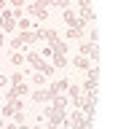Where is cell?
Segmentation results:
<instances>
[{"mask_svg": "<svg viewBox=\"0 0 134 129\" xmlns=\"http://www.w3.org/2000/svg\"><path fill=\"white\" fill-rule=\"evenodd\" d=\"M78 6H91V0H78Z\"/></svg>", "mask_w": 134, "mask_h": 129, "instance_id": "cell-25", "label": "cell"}, {"mask_svg": "<svg viewBox=\"0 0 134 129\" xmlns=\"http://www.w3.org/2000/svg\"><path fill=\"white\" fill-rule=\"evenodd\" d=\"M3 40H5V38H3V32H0V49H3Z\"/></svg>", "mask_w": 134, "mask_h": 129, "instance_id": "cell-27", "label": "cell"}, {"mask_svg": "<svg viewBox=\"0 0 134 129\" xmlns=\"http://www.w3.org/2000/svg\"><path fill=\"white\" fill-rule=\"evenodd\" d=\"M16 30V19H14V11L3 8L0 11V32H14Z\"/></svg>", "mask_w": 134, "mask_h": 129, "instance_id": "cell-5", "label": "cell"}, {"mask_svg": "<svg viewBox=\"0 0 134 129\" xmlns=\"http://www.w3.org/2000/svg\"><path fill=\"white\" fill-rule=\"evenodd\" d=\"M30 129H43V126H40V124H35V126H30Z\"/></svg>", "mask_w": 134, "mask_h": 129, "instance_id": "cell-30", "label": "cell"}, {"mask_svg": "<svg viewBox=\"0 0 134 129\" xmlns=\"http://www.w3.org/2000/svg\"><path fill=\"white\" fill-rule=\"evenodd\" d=\"M27 14H30V16H35L38 22H48V6L43 3V0H35V3H30V6H27Z\"/></svg>", "mask_w": 134, "mask_h": 129, "instance_id": "cell-4", "label": "cell"}, {"mask_svg": "<svg viewBox=\"0 0 134 129\" xmlns=\"http://www.w3.org/2000/svg\"><path fill=\"white\" fill-rule=\"evenodd\" d=\"M30 43H38L35 30H27V32H19V35H14V40H11V49L19 51V49H27Z\"/></svg>", "mask_w": 134, "mask_h": 129, "instance_id": "cell-3", "label": "cell"}, {"mask_svg": "<svg viewBox=\"0 0 134 129\" xmlns=\"http://www.w3.org/2000/svg\"><path fill=\"white\" fill-rule=\"evenodd\" d=\"M72 67H78V70H88V67H91V59L83 57V54H78V57H72Z\"/></svg>", "mask_w": 134, "mask_h": 129, "instance_id": "cell-10", "label": "cell"}, {"mask_svg": "<svg viewBox=\"0 0 134 129\" xmlns=\"http://www.w3.org/2000/svg\"><path fill=\"white\" fill-rule=\"evenodd\" d=\"M3 8H5V0H0V11H3Z\"/></svg>", "mask_w": 134, "mask_h": 129, "instance_id": "cell-29", "label": "cell"}, {"mask_svg": "<svg viewBox=\"0 0 134 129\" xmlns=\"http://www.w3.org/2000/svg\"><path fill=\"white\" fill-rule=\"evenodd\" d=\"M5 83H8V78H5L3 73H0V86H5Z\"/></svg>", "mask_w": 134, "mask_h": 129, "instance_id": "cell-24", "label": "cell"}, {"mask_svg": "<svg viewBox=\"0 0 134 129\" xmlns=\"http://www.w3.org/2000/svg\"><path fill=\"white\" fill-rule=\"evenodd\" d=\"M64 129H72V126H64Z\"/></svg>", "mask_w": 134, "mask_h": 129, "instance_id": "cell-31", "label": "cell"}, {"mask_svg": "<svg viewBox=\"0 0 134 129\" xmlns=\"http://www.w3.org/2000/svg\"><path fill=\"white\" fill-rule=\"evenodd\" d=\"M16 110H24V105H21V100H5V105L0 108V116H5V118H11Z\"/></svg>", "mask_w": 134, "mask_h": 129, "instance_id": "cell-6", "label": "cell"}, {"mask_svg": "<svg viewBox=\"0 0 134 129\" xmlns=\"http://www.w3.org/2000/svg\"><path fill=\"white\" fill-rule=\"evenodd\" d=\"M32 83H35V86H43V83H46V75H43V73H32V78H30Z\"/></svg>", "mask_w": 134, "mask_h": 129, "instance_id": "cell-20", "label": "cell"}, {"mask_svg": "<svg viewBox=\"0 0 134 129\" xmlns=\"http://www.w3.org/2000/svg\"><path fill=\"white\" fill-rule=\"evenodd\" d=\"M11 6H14V8H21V6H24V0H11Z\"/></svg>", "mask_w": 134, "mask_h": 129, "instance_id": "cell-23", "label": "cell"}, {"mask_svg": "<svg viewBox=\"0 0 134 129\" xmlns=\"http://www.w3.org/2000/svg\"><path fill=\"white\" fill-rule=\"evenodd\" d=\"M16 27H19V32H27V30H32V22L21 16V19H16Z\"/></svg>", "mask_w": 134, "mask_h": 129, "instance_id": "cell-17", "label": "cell"}, {"mask_svg": "<svg viewBox=\"0 0 134 129\" xmlns=\"http://www.w3.org/2000/svg\"><path fill=\"white\" fill-rule=\"evenodd\" d=\"M64 116H67V110L64 108H57V105H51V108L43 110V118H48V129H59V124L64 121Z\"/></svg>", "mask_w": 134, "mask_h": 129, "instance_id": "cell-2", "label": "cell"}, {"mask_svg": "<svg viewBox=\"0 0 134 129\" xmlns=\"http://www.w3.org/2000/svg\"><path fill=\"white\" fill-rule=\"evenodd\" d=\"M67 86H70V81H67V78H59L57 83L46 86V92H48V97L54 100V97H59V94H64V92H67Z\"/></svg>", "mask_w": 134, "mask_h": 129, "instance_id": "cell-7", "label": "cell"}, {"mask_svg": "<svg viewBox=\"0 0 134 129\" xmlns=\"http://www.w3.org/2000/svg\"><path fill=\"white\" fill-rule=\"evenodd\" d=\"M48 49H51L54 54H67V49H70V43H64V40L59 38V40H54V43H51Z\"/></svg>", "mask_w": 134, "mask_h": 129, "instance_id": "cell-13", "label": "cell"}, {"mask_svg": "<svg viewBox=\"0 0 134 129\" xmlns=\"http://www.w3.org/2000/svg\"><path fill=\"white\" fill-rule=\"evenodd\" d=\"M24 62H27L35 73H43L46 78H51V75H54V64H51V62H46L38 51H27V54H24Z\"/></svg>", "mask_w": 134, "mask_h": 129, "instance_id": "cell-1", "label": "cell"}, {"mask_svg": "<svg viewBox=\"0 0 134 129\" xmlns=\"http://www.w3.org/2000/svg\"><path fill=\"white\" fill-rule=\"evenodd\" d=\"M30 97H32V102H35V105H40V102H51V97H48L46 89H35Z\"/></svg>", "mask_w": 134, "mask_h": 129, "instance_id": "cell-11", "label": "cell"}, {"mask_svg": "<svg viewBox=\"0 0 134 129\" xmlns=\"http://www.w3.org/2000/svg\"><path fill=\"white\" fill-rule=\"evenodd\" d=\"M78 19H81L83 24L94 22V11H91V6H81V14H78Z\"/></svg>", "mask_w": 134, "mask_h": 129, "instance_id": "cell-12", "label": "cell"}, {"mask_svg": "<svg viewBox=\"0 0 134 129\" xmlns=\"http://www.w3.org/2000/svg\"><path fill=\"white\" fill-rule=\"evenodd\" d=\"M86 27H67V40H81Z\"/></svg>", "mask_w": 134, "mask_h": 129, "instance_id": "cell-15", "label": "cell"}, {"mask_svg": "<svg viewBox=\"0 0 134 129\" xmlns=\"http://www.w3.org/2000/svg\"><path fill=\"white\" fill-rule=\"evenodd\" d=\"M21 81H24V73H19V70L8 78V83H11V86H16V83H21Z\"/></svg>", "mask_w": 134, "mask_h": 129, "instance_id": "cell-19", "label": "cell"}, {"mask_svg": "<svg viewBox=\"0 0 134 129\" xmlns=\"http://www.w3.org/2000/svg\"><path fill=\"white\" fill-rule=\"evenodd\" d=\"M3 126H5V121H3V116H0V129H3Z\"/></svg>", "mask_w": 134, "mask_h": 129, "instance_id": "cell-28", "label": "cell"}, {"mask_svg": "<svg viewBox=\"0 0 134 129\" xmlns=\"http://www.w3.org/2000/svg\"><path fill=\"white\" fill-rule=\"evenodd\" d=\"M11 118H14V124L19 126V124H24V118H27V116H24V110H16V113L11 116Z\"/></svg>", "mask_w": 134, "mask_h": 129, "instance_id": "cell-21", "label": "cell"}, {"mask_svg": "<svg viewBox=\"0 0 134 129\" xmlns=\"http://www.w3.org/2000/svg\"><path fill=\"white\" fill-rule=\"evenodd\" d=\"M78 129H94V118H83V121H81V126H78Z\"/></svg>", "mask_w": 134, "mask_h": 129, "instance_id": "cell-22", "label": "cell"}, {"mask_svg": "<svg viewBox=\"0 0 134 129\" xmlns=\"http://www.w3.org/2000/svg\"><path fill=\"white\" fill-rule=\"evenodd\" d=\"M43 3H46L48 8L54 6V8H62V11H64V8H70V0H43Z\"/></svg>", "mask_w": 134, "mask_h": 129, "instance_id": "cell-16", "label": "cell"}, {"mask_svg": "<svg viewBox=\"0 0 134 129\" xmlns=\"http://www.w3.org/2000/svg\"><path fill=\"white\" fill-rule=\"evenodd\" d=\"M67 100H72V105H75V108H81V100H83L81 86H75V83H70V86H67Z\"/></svg>", "mask_w": 134, "mask_h": 129, "instance_id": "cell-9", "label": "cell"}, {"mask_svg": "<svg viewBox=\"0 0 134 129\" xmlns=\"http://www.w3.org/2000/svg\"><path fill=\"white\" fill-rule=\"evenodd\" d=\"M30 92V86L21 81V83H16V86H8V92H5V100H19V97H24Z\"/></svg>", "mask_w": 134, "mask_h": 129, "instance_id": "cell-8", "label": "cell"}, {"mask_svg": "<svg viewBox=\"0 0 134 129\" xmlns=\"http://www.w3.org/2000/svg\"><path fill=\"white\" fill-rule=\"evenodd\" d=\"M16 129H30V126H27V124H19V126H16Z\"/></svg>", "mask_w": 134, "mask_h": 129, "instance_id": "cell-26", "label": "cell"}, {"mask_svg": "<svg viewBox=\"0 0 134 129\" xmlns=\"http://www.w3.org/2000/svg\"><path fill=\"white\" fill-rule=\"evenodd\" d=\"M11 64H24V54H21V51H14V54H11Z\"/></svg>", "mask_w": 134, "mask_h": 129, "instance_id": "cell-18", "label": "cell"}, {"mask_svg": "<svg viewBox=\"0 0 134 129\" xmlns=\"http://www.w3.org/2000/svg\"><path fill=\"white\" fill-rule=\"evenodd\" d=\"M51 64H54V70L57 67H67V54H51Z\"/></svg>", "mask_w": 134, "mask_h": 129, "instance_id": "cell-14", "label": "cell"}]
</instances>
